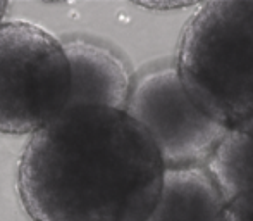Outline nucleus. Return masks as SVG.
Returning <instances> with one entry per match:
<instances>
[{
	"label": "nucleus",
	"instance_id": "1",
	"mask_svg": "<svg viewBox=\"0 0 253 221\" xmlns=\"http://www.w3.org/2000/svg\"><path fill=\"white\" fill-rule=\"evenodd\" d=\"M166 166L126 110L67 108L24 147L17 187L35 221H147Z\"/></svg>",
	"mask_w": 253,
	"mask_h": 221
},
{
	"label": "nucleus",
	"instance_id": "2",
	"mask_svg": "<svg viewBox=\"0 0 253 221\" xmlns=\"http://www.w3.org/2000/svg\"><path fill=\"white\" fill-rule=\"evenodd\" d=\"M176 62L203 112L253 138V0L200 3L183 28Z\"/></svg>",
	"mask_w": 253,
	"mask_h": 221
},
{
	"label": "nucleus",
	"instance_id": "3",
	"mask_svg": "<svg viewBox=\"0 0 253 221\" xmlns=\"http://www.w3.org/2000/svg\"><path fill=\"white\" fill-rule=\"evenodd\" d=\"M64 45L28 21L0 24V133H37L69 106Z\"/></svg>",
	"mask_w": 253,
	"mask_h": 221
},
{
	"label": "nucleus",
	"instance_id": "4",
	"mask_svg": "<svg viewBox=\"0 0 253 221\" xmlns=\"http://www.w3.org/2000/svg\"><path fill=\"white\" fill-rule=\"evenodd\" d=\"M126 112L148 131L167 171L209 167L229 133L191 99L176 57L134 74Z\"/></svg>",
	"mask_w": 253,
	"mask_h": 221
},
{
	"label": "nucleus",
	"instance_id": "5",
	"mask_svg": "<svg viewBox=\"0 0 253 221\" xmlns=\"http://www.w3.org/2000/svg\"><path fill=\"white\" fill-rule=\"evenodd\" d=\"M71 66V95L67 108L105 106L126 110L134 73L112 45L97 38L74 35L62 42Z\"/></svg>",
	"mask_w": 253,
	"mask_h": 221
},
{
	"label": "nucleus",
	"instance_id": "6",
	"mask_svg": "<svg viewBox=\"0 0 253 221\" xmlns=\"http://www.w3.org/2000/svg\"><path fill=\"white\" fill-rule=\"evenodd\" d=\"M226 208L210 167L166 171L159 202L147 221H224Z\"/></svg>",
	"mask_w": 253,
	"mask_h": 221
},
{
	"label": "nucleus",
	"instance_id": "7",
	"mask_svg": "<svg viewBox=\"0 0 253 221\" xmlns=\"http://www.w3.org/2000/svg\"><path fill=\"white\" fill-rule=\"evenodd\" d=\"M209 167L227 202L253 192V138L229 131Z\"/></svg>",
	"mask_w": 253,
	"mask_h": 221
},
{
	"label": "nucleus",
	"instance_id": "8",
	"mask_svg": "<svg viewBox=\"0 0 253 221\" xmlns=\"http://www.w3.org/2000/svg\"><path fill=\"white\" fill-rule=\"evenodd\" d=\"M224 221H253V192L227 202Z\"/></svg>",
	"mask_w": 253,
	"mask_h": 221
},
{
	"label": "nucleus",
	"instance_id": "9",
	"mask_svg": "<svg viewBox=\"0 0 253 221\" xmlns=\"http://www.w3.org/2000/svg\"><path fill=\"white\" fill-rule=\"evenodd\" d=\"M7 9H9V3H7V2H0V24L3 23V16H5Z\"/></svg>",
	"mask_w": 253,
	"mask_h": 221
}]
</instances>
